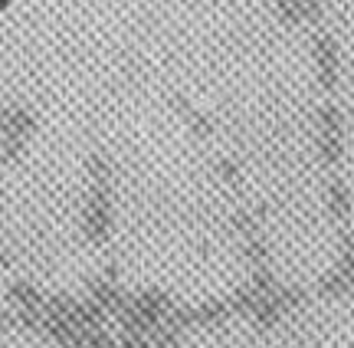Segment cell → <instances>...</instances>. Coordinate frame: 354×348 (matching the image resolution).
Listing matches in <instances>:
<instances>
[{
  "mask_svg": "<svg viewBox=\"0 0 354 348\" xmlns=\"http://www.w3.org/2000/svg\"><path fill=\"white\" fill-rule=\"evenodd\" d=\"M3 263H7V259H3V257H0V266H3Z\"/></svg>",
  "mask_w": 354,
  "mask_h": 348,
  "instance_id": "obj_2",
  "label": "cell"
},
{
  "mask_svg": "<svg viewBox=\"0 0 354 348\" xmlns=\"http://www.w3.org/2000/svg\"><path fill=\"white\" fill-rule=\"evenodd\" d=\"M328 131H335V116H331V112H328ZM335 152H338V142L328 138V155H335Z\"/></svg>",
  "mask_w": 354,
  "mask_h": 348,
  "instance_id": "obj_1",
  "label": "cell"
}]
</instances>
